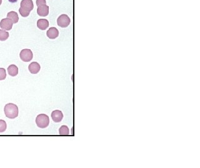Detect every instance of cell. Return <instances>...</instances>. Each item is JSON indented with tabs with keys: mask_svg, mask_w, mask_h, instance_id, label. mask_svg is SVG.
Segmentation results:
<instances>
[{
	"mask_svg": "<svg viewBox=\"0 0 200 168\" xmlns=\"http://www.w3.org/2000/svg\"><path fill=\"white\" fill-rule=\"evenodd\" d=\"M49 26V22L46 19H40L37 21V27L40 30H45Z\"/></svg>",
	"mask_w": 200,
	"mask_h": 168,
	"instance_id": "8fae6325",
	"label": "cell"
},
{
	"mask_svg": "<svg viewBox=\"0 0 200 168\" xmlns=\"http://www.w3.org/2000/svg\"><path fill=\"white\" fill-rule=\"evenodd\" d=\"M8 72L10 76L15 77L18 74V68L14 64H12L8 67Z\"/></svg>",
	"mask_w": 200,
	"mask_h": 168,
	"instance_id": "7c38bea8",
	"label": "cell"
},
{
	"mask_svg": "<svg viewBox=\"0 0 200 168\" xmlns=\"http://www.w3.org/2000/svg\"><path fill=\"white\" fill-rule=\"evenodd\" d=\"M37 13L41 17L47 16L49 14V6L46 5L38 6L37 8Z\"/></svg>",
	"mask_w": 200,
	"mask_h": 168,
	"instance_id": "52a82bcc",
	"label": "cell"
},
{
	"mask_svg": "<svg viewBox=\"0 0 200 168\" xmlns=\"http://www.w3.org/2000/svg\"><path fill=\"white\" fill-rule=\"evenodd\" d=\"M40 65L36 62H33L28 66V69L32 74H36L40 71Z\"/></svg>",
	"mask_w": 200,
	"mask_h": 168,
	"instance_id": "9c48e42d",
	"label": "cell"
},
{
	"mask_svg": "<svg viewBox=\"0 0 200 168\" xmlns=\"http://www.w3.org/2000/svg\"><path fill=\"white\" fill-rule=\"evenodd\" d=\"M1 3H2V0H0V5H1Z\"/></svg>",
	"mask_w": 200,
	"mask_h": 168,
	"instance_id": "ffe728a7",
	"label": "cell"
},
{
	"mask_svg": "<svg viewBox=\"0 0 200 168\" xmlns=\"http://www.w3.org/2000/svg\"><path fill=\"white\" fill-rule=\"evenodd\" d=\"M6 77V70L4 68H0V80H5Z\"/></svg>",
	"mask_w": 200,
	"mask_h": 168,
	"instance_id": "e0dca14e",
	"label": "cell"
},
{
	"mask_svg": "<svg viewBox=\"0 0 200 168\" xmlns=\"http://www.w3.org/2000/svg\"><path fill=\"white\" fill-rule=\"evenodd\" d=\"M9 32L3 29H0V41H5L9 37Z\"/></svg>",
	"mask_w": 200,
	"mask_h": 168,
	"instance_id": "5bb4252c",
	"label": "cell"
},
{
	"mask_svg": "<svg viewBox=\"0 0 200 168\" xmlns=\"http://www.w3.org/2000/svg\"><path fill=\"white\" fill-rule=\"evenodd\" d=\"M36 4L37 6H40V5H46V0H36Z\"/></svg>",
	"mask_w": 200,
	"mask_h": 168,
	"instance_id": "ac0fdd59",
	"label": "cell"
},
{
	"mask_svg": "<svg viewBox=\"0 0 200 168\" xmlns=\"http://www.w3.org/2000/svg\"><path fill=\"white\" fill-rule=\"evenodd\" d=\"M52 118L55 123H59L61 122L63 118V114L60 110H54L52 113Z\"/></svg>",
	"mask_w": 200,
	"mask_h": 168,
	"instance_id": "ba28073f",
	"label": "cell"
},
{
	"mask_svg": "<svg viewBox=\"0 0 200 168\" xmlns=\"http://www.w3.org/2000/svg\"><path fill=\"white\" fill-rule=\"evenodd\" d=\"M6 117L10 119H15L18 116V108L14 103H8L4 108Z\"/></svg>",
	"mask_w": 200,
	"mask_h": 168,
	"instance_id": "7a4b0ae2",
	"label": "cell"
},
{
	"mask_svg": "<svg viewBox=\"0 0 200 168\" xmlns=\"http://www.w3.org/2000/svg\"><path fill=\"white\" fill-rule=\"evenodd\" d=\"M7 18H10L13 24L17 23L19 21V17L18 13L15 11H10L7 14Z\"/></svg>",
	"mask_w": 200,
	"mask_h": 168,
	"instance_id": "4fadbf2b",
	"label": "cell"
},
{
	"mask_svg": "<svg viewBox=\"0 0 200 168\" xmlns=\"http://www.w3.org/2000/svg\"><path fill=\"white\" fill-rule=\"evenodd\" d=\"M71 23V19L69 16L66 15H61L58 17L57 19V24L59 27L66 28Z\"/></svg>",
	"mask_w": 200,
	"mask_h": 168,
	"instance_id": "277c9868",
	"label": "cell"
},
{
	"mask_svg": "<svg viewBox=\"0 0 200 168\" xmlns=\"http://www.w3.org/2000/svg\"><path fill=\"white\" fill-rule=\"evenodd\" d=\"M33 8L34 5L32 0H22L20 3L19 12L21 16L26 18L29 15Z\"/></svg>",
	"mask_w": 200,
	"mask_h": 168,
	"instance_id": "6da1fadb",
	"label": "cell"
},
{
	"mask_svg": "<svg viewBox=\"0 0 200 168\" xmlns=\"http://www.w3.org/2000/svg\"><path fill=\"white\" fill-rule=\"evenodd\" d=\"M36 123L38 127L45 128L48 127L49 123V118L48 115L45 114L38 115L36 118Z\"/></svg>",
	"mask_w": 200,
	"mask_h": 168,
	"instance_id": "3957f363",
	"label": "cell"
},
{
	"mask_svg": "<svg viewBox=\"0 0 200 168\" xmlns=\"http://www.w3.org/2000/svg\"><path fill=\"white\" fill-rule=\"evenodd\" d=\"M21 59L24 62L31 61L33 57V54L32 51L30 49H25L21 51L20 54Z\"/></svg>",
	"mask_w": 200,
	"mask_h": 168,
	"instance_id": "5b68a950",
	"label": "cell"
},
{
	"mask_svg": "<svg viewBox=\"0 0 200 168\" xmlns=\"http://www.w3.org/2000/svg\"><path fill=\"white\" fill-rule=\"evenodd\" d=\"M13 23L12 21L8 18L3 19L1 22H0V27L1 29L5 30V31H10L13 28Z\"/></svg>",
	"mask_w": 200,
	"mask_h": 168,
	"instance_id": "8992f818",
	"label": "cell"
},
{
	"mask_svg": "<svg viewBox=\"0 0 200 168\" xmlns=\"http://www.w3.org/2000/svg\"><path fill=\"white\" fill-rule=\"evenodd\" d=\"M10 3H16L17 1H18V0H8Z\"/></svg>",
	"mask_w": 200,
	"mask_h": 168,
	"instance_id": "d6986e66",
	"label": "cell"
},
{
	"mask_svg": "<svg viewBox=\"0 0 200 168\" xmlns=\"http://www.w3.org/2000/svg\"><path fill=\"white\" fill-rule=\"evenodd\" d=\"M7 125L5 120H0V133L5 132L6 130Z\"/></svg>",
	"mask_w": 200,
	"mask_h": 168,
	"instance_id": "2e32d148",
	"label": "cell"
},
{
	"mask_svg": "<svg viewBox=\"0 0 200 168\" xmlns=\"http://www.w3.org/2000/svg\"><path fill=\"white\" fill-rule=\"evenodd\" d=\"M46 35L50 39H54L58 37L59 31L58 30L54 27L50 28L48 31L46 32Z\"/></svg>",
	"mask_w": 200,
	"mask_h": 168,
	"instance_id": "30bf717a",
	"label": "cell"
},
{
	"mask_svg": "<svg viewBox=\"0 0 200 168\" xmlns=\"http://www.w3.org/2000/svg\"><path fill=\"white\" fill-rule=\"evenodd\" d=\"M69 133V128L66 125H63L59 129V133L60 135H68Z\"/></svg>",
	"mask_w": 200,
	"mask_h": 168,
	"instance_id": "9a60e30c",
	"label": "cell"
}]
</instances>
